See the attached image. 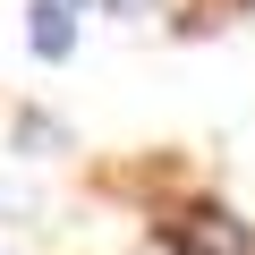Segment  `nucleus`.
Returning a JSON list of instances; mask_svg holds the SVG:
<instances>
[{
  "instance_id": "nucleus-1",
  "label": "nucleus",
  "mask_w": 255,
  "mask_h": 255,
  "mask_svg": "<svg viewBox=\"0 0 255 255\" xmlns=\"http://www.w3.org/2000/svg\"><path fill=\"white\" fill-rule=\"evenodd\" d=\"M179 255H255V238L230 213H196V221H179Z\"/></svg>"
},
{
  "instance_id": "nucleus-2",
  "label": "nucleus",
  "mask_w": 255,
  "mask_h": 255,
  "mask_svg": "<svg viewBox=\"0 0 255 255\" xmlns=\"http://www.w3.org/2000/svg\"><path fill=\"white\" fill-rule=\"evenodd\" d=\"M34 51L43 60H68V43H77V17H68V0H34Z\"/></svg>"
},
{
  "instance_id": "nucleus-3",
  "label": "nucleus",
  "mask_w": 255,
  "mask_h": 255,
  "mask_svg": "<svg viewBox=\"0 0 255 255\" xmlns=\"http://www.w3.org/2000/svg\"><path fill=\"white\" fill-rule=\"evenodd\" d=\"M111 17H145V0H111Z\"/></svg>"
}]
</instances>
